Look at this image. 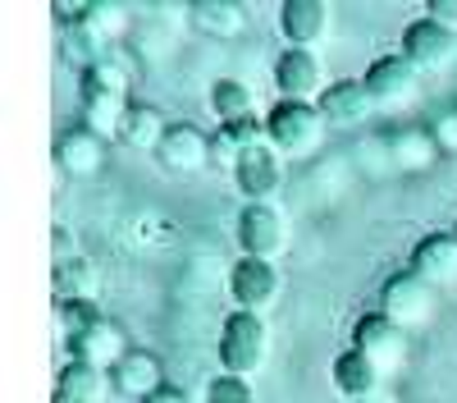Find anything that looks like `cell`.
Instances as JSON below:
<instances>
[{
    "label": "cell",
    "instance_id": "cell-1",
    "mask_svg": "<svg viewBox=\"0 0 457 403\" xmlns=\"http://www.w3.org/2000/svg\"><path fill=\"white\" fill-rule=\"evenodd\" d=\"M325 115L316 101H275L265 115V142L275 147L284 161H307L325 142Z\"/></svg>",
    "mask_w": 457,
    "mask_h": 403
},
{
    "label": "cell",
    "instance_id": "cell-2",
    "mask_svg": "<svg viewBox=\"0 0 457 403\" xmlns=\"http://www.w3.org/2000/svg\"><path fill=\"white\" fill-rule=\"evenodd\" d=\"M265 357H270V325H265L261 312H228L220 321V366L228 376L252 381Z\"/></svg>",
    "mask_w": 457,
    "mask_h": 403
},
{
    "label": "cell",
    "instance_id": "cell-3",
    "mask_svg": "<svg viewBox=\"0 0 457 403\" xmlns=\"http://www.w3.org/2000/svg\"><path fill=\"white\" fill-rule=\"evenodd\" d=\"M238 248L243 256H256V262H279L288 248L284 211L275 202H247L238 215Z\"/></svg>",
    "mask_w": 457,
    "mask_h": 403
},
{
    "label": "cell",
    "instance_id": "cell-4",
    "mask_svg": "<svg viewBox=\"0 0 457 403\" xmlns=\"http://www.w3.org/2000/svg\"><path fill=\"white\" fill-rule=\"evenodd\" d=\"M353 348L366 353L379 372H403V362H407V330L398 321H389L385 312H366L353 321Z\"/></svg>",
    "mask_w": 457,
    "mask_h": 403
},
{
    "label": "cell",
    "instance_id": "cell-5",
    "mask_svg": "<svg viewBox=\"0 0 457 403\" xmlns=\"http://www.w3.org/2000/svg\"><path fill=\"white\" fill-rule=\"evenodd\" d=\"M379 312H385L389 321H398L403 330H416L435 312V289L416 271H398V275L385 280V289H379Z\"/></svg>",
    "mask_w": 457,
    "mask_h": 403
},
{
    "label": "cell",
    "instance_id": "cell-6",
    "mask_svg": "<svg viewBox=\"0 0 457 403\" xmlns=\"http://www.w3.org/2000/svg\"><path fill=\"white\" fill-rule=\"evenodd\" d=\"M129 335H124V325L120 321H110V316H92L79 335L69 340V357H79L87 366H96V372H114L124 357H129Z\"/></svg>",
    "mask_w": 457,
    "mask_h": 403
},
{
    "label": "cell",
    "instance_id": "cell-7",
    "mask_svg": "<svg viewBox=\"0 0 457 403\" xmlns=\"http://www.w3.org/2000/svg\"><path fill=\"white\" fill-rule=\"evenodd\" d=\"M270 79H275L279 101H320L325 88H329V79H325V60H320L316 51H293V46L279 51Z\"/></svg>",
    "mask_w": 457,
    "mask_h": 403
},
{
    "label": "cell",
    "instance_id": "cell-8",
    "mask_svg": "<svg viewBox=\"0 0 457 403\" xmlns=\"http://www.w3.org/2000/svg\"><path fill=\"white\" fill-rule=\"evenodd\" d=\"M279 266L275 262H256V256H238L234 271H228V298L238 312H265L279 303Z\"/></svg>",
    "mask_w": 457,
    "mask_h": 403
},
{
    "label": "cell",
    "instance_id": "cell-9",
    "mask_svg": "<svg viewBox=\"0 0 457 403\" xmlns=\"http://www.w3.org/2000/svg\"><path fill=\"white\" fill-rule=\"evenodd\" d=\"M361 83L375 97V105H407V101H416V92H421V69H416L403 51H389V55L370 60Z\"/></svg>",
    "mask_w": 457,
    "mask_h": 403
},
{
    "label": "cell",
    "instance_id": "cell-10",
    "mask_svg": "<svg viewBox=\"0 0 457 403\" xmlns=\"http://www.w3.org/2000/svg\"><path fill=\"white\" fill-rule=\"evenodd\" d=\"M403 55L421 73L448 69L457 60V32H448L444 23H435L430 14H421V19H411L403 28Z\"/></svg>",
    "mask_w": 457,
    "mask_h": 403
},
{
    "label": "cell",
    "instance_id": "cell-11",
    "mask_svg": "<svg viewBox=\"0 0 457 403\" xmlns=\"http://www.w3.org/2000/svg\"><path fill=\"white\" fill-rule=\"evenodd\" d=\"M334 28V10L325 0H284L279 5V37L293 51H316Z\"/></svg>",
    "mask_w": 457,
    "mask_h": 403
},
{
    "label": "cell",
    "instance_id": "cell-12",
    "mask_svg": "<svg viewBox=\"0 0 457 403\" xmlns=\"http://www.w3.org/2000/svg\"><path fill=\"white\" fill-rule=\"evenodd\" d=\"M234 183H238V193L247 202H275L279 189H284V156L275 152L270 142L252 147V152L238 161V170H234Z\"/></svg>",
    "mask_w": 457,
    "mask_h": 403
},
{
    "label": "cell",
    "instance_id": "cell-13",
    "mask_svg": "<svg viewBox=\"0 0 457 403\" xmlns=\"http://www.w3.org/2000/svg\"><path fill=\"white\" fill-rule=\"evenodd\" d=\"M316 105H320V115H325L329 129H357V124H366L379 110L361 79H334Z\"/></svg>",
    "mask_w": 457,
    "mask_h": 403
},
{
    "label": "cell",
    "instance_id": "cell-14",
    "mask_svg": "<svg viewBox=\"0 0 457 403\" xmlns=\"http://www.w3.org/2000/svg\"><path fill=\"white\" fill-rule=\"evenodd\" d=\"M407 271H416L430 289L457 284V230H435V234H426L421 243L411 248Z\"/></svg>",
    "mask_w": 457,
    "mask_h": 403
},
{
    "label": "cell",
    "instance_id": "cell-15",
    "mask_svg": "<svg viewBox=\"0 0 457 403\" xmlns=\"http://www.w3.org/2000/svg\"><path fill=\"white\" fill-rule=\"evenodd\" d=\"M129 97L110 92V88H96V83H79V110H83V129L96 133L101 142L120 138L124 133V120H129Z\"/></svg>",
    "mask_w": 457,
    "mask_h": 403
},
{
    "label": "cell",
    "instance_id": "cell-16",
    "mask_svg": "<svg viewBox=\"0 0 457 403\" xmlns=\"http://www.w3.org/2000/svg\"><path fill=\"white\" fill-rule=\"evenodd\" d=\"M379 381H385V372H379L366 353H357L353 344L329 362V385H334L338 399H348V403H370Z\"/></svg>",
    "mask_w": 457,
    "mask_h": 403
},
{
    "label": "cell",
    "instance_id": "cell-17",
    "mask_svg": "<svg viewBox=\"0 0 457 403\" xmlns=\"http://www.w3.org/2000/svg\"><path fill=\"white\" fill-rule=\"evenodd\" d=\"M156 165L170 174H197L211 165V138L197 124H174L156 152Z\"/></svg>",
    "mask_w": 457,
    "mask_h": 403
},
{
    "label": "cell",
    "instance_id": "cell-18",
    "mask_svg": "<svg viewBox=\"0 0 457 403\" xmlns=\"http://www.w3.org/2000/svg\"><path fill=\"white\" fill-rule=\"evenodd\" d=\"M51 289H55V303H87V307H96V298H101V271H96L92 256L73 252V256H64V262H55Z\"/></svg>",
    "mask_w": 457,
    "mask_h": 403
},
{
    "label": "cell",
    "instance_id": "cell-19",
    "mask_svg": "<svg viewBox=\"0 0 457 403\" xmlns=\"http://www.w3.org/2000/svg\"><path fill=\"white\" fill-rule=\"evenodd\" d=\"M55 165H60V174H69V179H96V174L105 170V142H101L96 133H87L83 124L69 129V133H60V142H55Z\"/></svg>",
    "mask_w": 457,
    "mask_h": 403
},
{
    "label": "cell",
    "instance_id": "cell-20",
    "mask_svg": "<svg viewBox=\"0 0 457 403\" xmlns=\"http://www.w3.org/2000/svg\"><path fill=\"white\" fill-rule=\"evenodd\" d=\"M110 385L120 390L124 399L146 403L156 390H165V362H161L156 353H146V348H133V353L110 372Z\"/></svg>",
    "mask_w": 457,
    "mask_h": 403
},
{
    "label": "cell",
    "instance_id": "cell-21",
    "mask_svg": "<svg viewBox=\"0 0 457 403\" xmlns=\"http://www.w3.org/2000/svg\"><path fill=\"white\" fill-rule=\"evenodd\" d=\"M261 142H265V115L243 120V124H224V129L211 133V165L234 174L238 161L252 152V147H261Z\"/></svg>",
    "mask_w": 457,
    "mask_h": 403
},
{
    "label": "cell",
    "instance_id": "cell-22",
    "mask_svg": "<svg viewBox=\"0 0 457 403\" xmlns=\"http://www.w3.org/2000/svg\"><path fill=\"white\" fill-rule=\"evenodd\" d=\"M110 394V376L96 372V366L69 357L55 376V390H51V403H105Z\"/></svg>",
    "mask_w": 457,
    "mask_h": 403
},
{
    "label": "cell",
    "instance_id": "cell-23",
    "mask_svg": "<svg viewBox=\"0 0 457 403\" xmlns=\"http://www.w3.org/2000/svg\"><path fill=\"white\" fill-rule=\"evenodd\" d=\"M170 129H174V124L165 120V110H161V105L133 101V105H129V120H124L120 142H124V147H133V152H151V156H156Z\"/></svg>",
    "mask_w": 457,
    "mask_h": 403
},
{
    "label": "cell",
    "instance_id": "cell-24",
    "mask_svg": "<svg viewBox=\"0 0 457 403\" xmlns=\"http://www.w3.org/2000/svg\"><path fill=\"white\" fill-rule=\"evenodd\" d=\"M187 19H193V28L202 37H211V42H238L247 32V10L228 5V0H202V5H193Z\"/></svg>",
    "mask_w": 457,
    "mask_h": 403
},
{
    "label": "cell",
    "instance_id": "cell-25",
    "mask_svg": "<svg viewBox=\"0 0 457 403\" xmlns=\"http://www.w3.org/2000/svg\"><path fill=\"white\" fill-rule=\"evenodd\" d=\"M439 156H444V152L435 147L430 129H403V133H394V142H389V165L403 170V174H426Z\"/></svg>",
    "mask_w": 457,
    "mask_h": 403
},
{
    "label": "cell",
    "instance_id": "cell-26",
    "mask_svg": "<svg viewBox=\"0 0 457 403\" xmlns=\"http://www.w3.org/2000/svg\"><path fill=\"white\" fill-rule=\"evenodd\" d=\"M211 115L220 120V129L224 124H243V120H256V97H252V88L243 83V79H220V83H211Z\"/></svg>",
    "mask_w": 457,
    "mask_h": 403
},
{
    "label": "cell",
    "instance_id": "cell-27",
    "mask_svg": "<svg viewBox=\"0 0 457 403\" xmlns=\"http://www.w3.org/2000/svg\"><path fill=\"white\" fill-rule=\"evenodd\" d=\"M96 42L114 46V42H124V32L133 28V14L124 5H110V0H92V5H83V19H79Z\"/></svg>",
    "mask_w": 457,
    "mask_h": 403
},
{
    "label": "cell",
    "instance_id": "cell-28",
    "mask_svg": "<svg viewBox=\"0 0 457 403\" xmlns=\"http://www.w3.org/2000/svg\"><path fill=\"white\" fill-rule=\"evenodd\" d=\"M202 403H256V390H252V381H243V376L220 372V376H211V381H206Z\"/></svg>",
    "mask_w": 457,
    "mask_h": 403
},
{
    "label": "cell",
    "instance_id": "cell-29",
    "mask_svg": "<svg viewBox=\"0 0 457 403\" xmlns=\"http://www.w3.org/2000/svg\"><path fill=\"white\" fill-rule=\"evenodd\" d=\"M430 138L444 156H457V110H444V115L430 124Z\"/></svg>",
    "mask_w": 457,
    "mask_h": 403
},
{
    "label": "cell",
    "instance_id": "cell-30",
    "mask_svg": "<svg viewBox=\"0 0 457 403\" xmlns=\"http://www.w3.org/2000/svg\"><path fill=\"white\" fill-rule=\"evenodd\" d=\"M426 14H430L435 23H444L448 32H457V0H430Z\"/></svg>",
    "mask_w": 457,
    "mask_h": 403
},
{
    "label": "cell",
    "instance_id": "cell-31",
    "mask_svg": "<svg viewBox=\"0 0 457 403\" xmlns=\"http://www.w3.org/2000/svg\"><path fill=\"white\" fill-rule=\"evenodd\" d=\"M146 403H187V394L183 390H174V385H165V390H156Z\"/></svg>",
    "mask_w": 457,
    "mask_h": 403
}]
</instances>
